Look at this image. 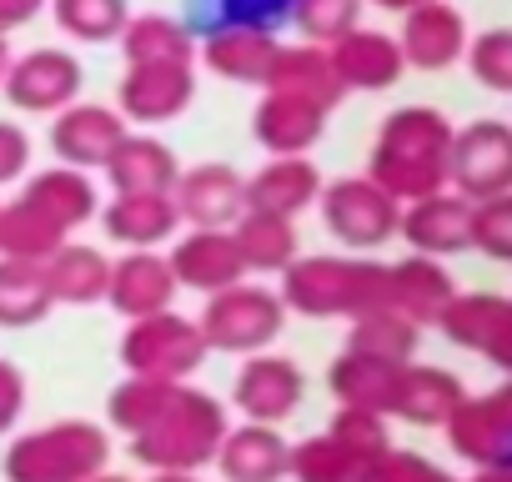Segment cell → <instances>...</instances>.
<instances>
[{
    "label": "cell",
    "instance_id": "cell-1",
    "mask_svg": "<svg viewBox=\"0 0 512 482\" xmlns=\"http://www.w3.org/2000/svg\"><path fill=\"white\" fill-rule=\"evenodd\" d=\"M221 442V412L211 397H196V392H176L171 407L136 432V457L156 462V467H196L216 452Z\"/></svg>",
    "mask_w": 512,
    "mask_h": 482
},
{
    "label": "cell",
    "instance_id": "cell-2",
    "mask_svg": "<svg viewBox=\"0 0 512 482\" xmlns=\"http://www.w3.org/2000/svg\"><path fill=\"white\" fill-rule=\"evenodd\" d=\"M106 462V442L86 422H61L51 432H36L16 442L11 452V482H86Z\"/></svg>",
    "mask_w": 512,
    "mask_h": 482
},
{
    "label": "cell",
    "instance_id": "cell-3",
    "mask_svg": "<svg viewBox=\"0 0 512 482\" xmlns=\"http://www.w3.org/2000/svg\"><path fill=\"white\" fill-rule=\"evenodd\" d=\"M277 327H282V302L262 287H236V292L226 287L201 317L206 347H231V352H251V347L272 342Z\"/></svg>",
    "mask_w": 512,
    "mask_h": 482
},
{
    "label": "cell",
    "instance_id": "cell-4",
    "mask_svg": "<svg viewBox=\"0 0 512 482\" xmlns=\"http://www.w3.org/2000/svg\"><path fill=\"white\" fill-rule=\"evenodd\" d=\"M206 352V337H201V327H186L181 317H146L136 332H131V342H126V362L141 372V377H181V372H191L196 367V357Z\"/></svg>",
    "mask_w": 512,
    "mask_h": 482
},
{
    "label": "cell",
    "instance_id": "cell-5",
    "mask_svg": "<svg viewBox=\"0 0 512 482\" xmlns=\"http://www.w3.org/2000/svg\"><path fill=\"white\" fill-rule=\"evenodd\" d=\"M76 91H81V66L66 51H51V46L21 56L6 71V96L21 111H61V106L76 101Z\"/></svg>",
    "mask_w": 512,
    "mask_h": 482
},
{
    "label": "cell",
    "instance_id": "cell-6",
    "mask_svg": "<svg viewBox=\"0 0 512 482\" xmlns=\"http://www.w3.org/2000/svg\"><path fill=\"white\" fill-rule=\"evenodd\" d=\"M367 282H377V272L342 267V262H302L287 277V302L302 312H342L367 302Z\"/></svg>",
    "mask_w": 512,
    "mask_h": 482
},
{
    "label": "cell",
    "instance_id": "cell-7",
    "mask_svg": "<svg viewBox=\"0 0 512 482\" xmlns=\"http://www.w3.org/2000/svg\"><path fill=\"white\" fill-rule=\"evenodd\" d=\"M442 141V121L432 111H397L382 131L377 146V171L392 186H412V171L422 166V156H432Z\"/></svg>",
    "mask_w": 512,
    "mask_h": 482
},
{
    "label": "cell",
    "instance_id": "cell-8",
    "mask_svg": "<svg viewBox=\"0 0 512 482\" xmlns=\"http://www.w3.org/2000/svg\"><path fill=\"white\" fill-rule=\"evenodd\" d=\"M322 126H327V106L292 96V91H272L262 101V111H256V136H262V146H272L277 156L307 151L322 136Z\"/></svg>",
    "mask_w": 512,
    "mask_h": 482
},
{
    "label": "cell",
    "instance_id": "cell-9",
    "mask_svg": "<svg viewBox=\"0 0 512 482\" xmlns=\"http://www.w3.org/2000/svg\"><path fill=\"white\" fill-rule=\"evenodd\" d=\"M267 91H292V96H307V101L332 111L347 86L332 66V51H322V46H287L282 51L277 46V61L267 71Z\"/></svg>",
    "mask_w": 512,
    "mask_h": 482
},
{
    "label": "cell",
    "instance_id": "cell-10",
    "mask_svg": "<svg viewBox=\"0 0 512 482\" xmlns=\"http://www.w3.org/2000/svg\"><path fill=\"white\" fill-rule=\"evenodd\" d=\"M191 101V66H131L121 81V111L131 121H171Z\"/></svg>",
    "mask_w": 512,
    "mask_h": 482
},
{
    "label": "cell",
    "instance_id": "cell-11",
    "mask_svg": "<svg viewBox=\"0 0 512 482\" xmlns=\"http://www.w3.org/2000/svg\"><path fill=\"white\" fill-rule=\"evenodd\" d=\"M121 141H126V121L106 106H71L56 121V151L71 166H96V161L106 166Z\"/></svg>",
    "mask_w": 512,
    "mask_h": 482
},
{
    "label": "cell",
    "instance_id": "cell-12",
    "mask_svg": "<svg viewBox=\"0 0 512 482\" xmlns=\"http://www.w3.org/2000/svg\"><path fill=\"white\" fill-rule=\"evenodd\" d=\"M277 61V41L262 31V26H221L211 41H206V66L226 81H262L267 86V71Z\"/></svg>",
    "mask_w": 512,
    "mask_h": 482
},
{
    "label": "cell",
    "instance_id": "cell-13",
    "mask_svg": "<svg viewBox=\"0 0 512 482\" xmlns=\"http://www.w3.org/2000/svg\"><path fill=\"white\" fill-rule=\"evenodd\" d=\"M332 66H337L342 86L382 91L402 71V46L392 36H377V31H347L342 41H332Z\"/></svg>",
    "mask_w": 512,
    "mask_h": 482
},
{
    "label": "cell",
    "instance_id": "cell-14",
    "mask_svg": "<svg viewBox=\"0 0 512 482\" xmlns=\"http://www.w3.org/2000/svg\"><path fill=\"white\" fill-rule=\"evenodd\" d=\"M302 397V377L292 362H277V357H262L251 362L241 377H236V402L256 417V422H282Z\"/></svg>",
    "mask_w": 512,
    "mask_h": 482
},
{
    "label": "cell",
    "instance_id": "cell-15",
    "mask_svg": "<svg viewBox=\"0 0 512 482\" xmlns=\"http://www.w3.org/2000/svg\"><path fill=\"white\" fill-rule=\"evenodd\" d=\"M327 226H332L342 241L372 247V241L392 226L387 196H377V191L362 186V181H337V186L327 191Z\"/></svg>",
    "mask_w": 512,
    "mask_h": 482
},
{
    "label": "cell",
    "instance_id": "cell-16",
    "mask_svg": "<svg viewBox=\"0 0 512 482\" xmlns=\"http://www.w3.org/2000/svg\"><path fill=\"white\" fill-rule=\"evenodd\" d=\"M241 252H236V236H216V231H196L186 247L176 252L171 272L191 287H206V292H226L236 277H241Z\"/></svg>",
    "mask_w": 512,
    "mask_h": 482
},
{
    "label": "cell",
    "instance_id": "cell-17",
    "mask_svg": "<svg viewBox=\"0 0 512 482\" xmlns=\"http://www.w3.org/2000/svg\"><path fill=\"white\" fill-rule=\"evenodd\" d=\"M457 51H462V21H457V11L437 6V0L417 6L412 21H407V31H402V61H412V66H447Z\"/></svg>",
    "mask_w": 512,
    "mask_h": 482
},
{
    "label": "cell",
    "instance_id": "cell-18",
    "mask_svg": "<svg viewBox=\"0 0 512 482\" xmlns=\"http://www.w3.org/2000/svg\"><path fill=\"white\" fill-rule=\"evenodd\" d=\"M241 206H246V186L226 166H201L181 181V206L176 211L201 221V226H221V221L241 216Z\"/></svg>",
    "mask_w": 512,
    "mask_h": 482
},
{
    "label": "cell",
    "instance_id": "cell-19",
    "mask_svg": "<svg viewBox=\"0 0 512 482\" xmlns=\"http://www.w3.org/2000/svg\"><path fill=\"white\" fill-rule=\"evenodd\" d=\"M312 196H317V171H312L302 156L272 161L262 176L246 186V206H251V211H277V216L302 211Z\"/></svg>",
    "mask_w": 512,
    "mask_h": 482
},
{
    "label": "cell",
    "instance_id": "cell-20",
    "mask_svg": "<svg viewBox=\"0 0 512 482\" xmlns=\"http://www.w3.org/2000/svg\"><path fill=\"white\" fill-rule=\"evenodd\" d=\"M171 287H176V272L166 262H156V257H131V262H121L111 272V297L131 317H156L166 307Z\"/></svg>",
    "mask_w": 512,
    "mask_h": 482
},
{
    "label": "cell",
    "instance_id": "cell-21",
    "mask_svg": "<svg viewBox=\"0 0 512 482\" xmlns=\"http://www.w3.org/2000/svg\"><path fill=\"white\" fill-rule=\"evenodd\" d=\"M121 46H126V61L131 66H191V36L166 21V16H136L126 21L121 31Z\"/></svg>",
    "mask_w": 512,
    "mask_h": 482
},
{
    "label": "cell",
    "instance_id": "cell-22",
    "mask_svg": "<svg viewBox=\"0 0 512 482\" xmlns=\"http://www.w3.org/2000/svg\"><path fill=\"white\" fill-rule=\"evenodd\" d=\"M111 181L121 191H166L176 181V161L161 141H146V136H126L116 151H111Z\"/></svg>",
    "mask_w": 512,
    "mask_h": 482
},
{
    "label": "cell",
    "instance_id": "cell-23",
    "mask_svg": "<svg viewBox=\"0 0 512 482\" xmlns=\"http://www.w3.org/2000/svg\"><path fill=\"white\" fill-rule=\"evenodd\" d=\"M287 462H292L287 447H282L267 427L236 432V437H226V447H221V467H226L231 482H272V477H282Z\"/></svg>",
    "mask_w": 512,
    "mask_h": 482
},
{
    "label": "cell",
    "instance_id": "cell-24",
    "mask_svg": "<svg viewBox=\"0 0 512 482\" xmlns=\"http://www.w3.org/2000/svg\"><path fill=\"white\" fill-rule=\"evenodd\" d=\"M36 216H46L56 231H66V226H76V221H86L91 216V186L76 176V171H51V176H41L26 196H21Z\"/></svg>",
    "mask_w": 512,
    "mask_h": 482
},
{
    "label": "cell",
    "instance_id": "cell-25",
    "mask_svg": "<svg viewBox=\"0 0 512 482\" xmlns=\"http://www.w3.org/2000/svg\"><path fill=\"white\" fill-rule=\"evenodd\" d=\"M41 277H46V292L61 297V302H96L101 292H111L106 262L96 252H81V247H61L56 262Z\"/></svg>",
    "mask_w": 512,
    "mask_h": 482
},
{
    "label": "cell",
    "instance_id": "cell-26",
    "mask_svg": "<svg viewBox=\"0 0 512 482\" xmlns=\"http://www.w3.org/2000/svg\"><path fill=\"white\" fill-rule=\"evenodd\" d=\"M171 221H176V206L166 201V191H126L111 206V216H106L111 236L141 241V247H146V241H161L171 231Z\"/></svg>",
    "mask_w": 512,
    "mask_h": 482
},
{
    "label": "cell",
    "instance_id": "cell-27",
    "mask_svg": "<svg viewBox=\"0 0 512 482\" xmlns=\"http://www.w3.org/2000/svg\"><path fill=\"white\" fill-rule=\"evenodd\" d=\"M292 221L277 216V211H251L241 236H236V252L246 267H282L292 257Z\"/></svg>",
    "mask_w": 512,
    "mask_h": 482
},
{
    "label": "cell",
    "instance_id": "cell-28",
    "mask_svg": "<svg viewBox=\"0 0 512 482\" xmlns=\"http://www.w3.org/2000/svg\"><path fill=\"white\" fill-rule=\"evenodd\" d=\"M56 26L76 41H116L126 31V0H51Z\"/></svg>",
    "mask_w": 512,
    "mask_h": 482
},
{
    "label": "cell",
    "instance_id": "cell-29",
    "mask_svg": "<svg viewBox=\"0 0 512 482\" xmlns=\"http://www.w3.org/2000/svg\"><path fill=\"white\" fill-rule=\"evenodd\" d=\"M51 292H46V277L31 272L26 262H11V267H0V322H36L46 312Z\"/></svg>",
    "mask_w": 512,
    "mask_h": 482
},
{
    "label": "cell",
    "instance_id": "cell-30",
    "mask_svg": "<svg viewBox=\"0 0 512 482\" xmlns=\"http://www.w3.org/2000/svg\"><path fill=\"white\" fill-rule=\"evenodd\" d=\"M357 11L362 0H292V21L307 41H342L347 31H357Z\"/></svg>",
    "mask_w": 512,
    "mask_h": 482
},
{
    "label": "cell",
    "instance_id": "cell-31",
    "mask_svg": "<svg viewBox=\"0 0 512 482\" xmlns=\"http://www.w3.org/2000/svg\"><path fill=\"white\" fill-rule=\"evenodd\" d=\"M292 467H297L302 482H347L352 467H357V457L337 437H317V442H307V447L292 452Z\"/></svg>",
    "mask_w": 512,
    "mask_h": 482
},
{
    "label": "cell",
    "instance_id": "cell-32",
    "mask_svg": "<svg viewBox=\"0 0 512 482\" xmlns=\"http://www.w3.org/2000/svg\"><path fill=\"white\" fill-rule=\"evenodd\" d=\"M472 66H477V76L487 81V86H512V31H492V36H482L477 41V51H472Z\"/></svg>",
    "mask_w": 512,
    "mask_h": 482
},
{
    "label": "cell",
    "instance_id": "cell-33",
    "mask_svg": "<svg viewBox=\"0 0 512 482\" xmlns=\"http://www.w3.org/2000/svg\"><path fill=\"white\" fill-rule=\"evenodd\" d=\"M26 156H31V141H26V131L0 121V181H11V176L26 166Z\"/></svg>",
    "mask_w": 512,
    "mask_h": 482
},
{
    "label": "cell",
    "instance_id": "cell-34",
    "mask_svg": "<svg viewBox=\"0 0 512 482\" xmlns=\"http://www.w3.org/2000/svg\"><path fill=\"white\" fill-rule=\"evenodd\" d=\"M16 412H21V377L11 367H0V427H11Z\"/></svg>",
    "mask_w": 512,
    "mask_h": 482
},
{
    "label": "cell",
    "instance_id": "cell-35",
    "mask_svg": "<svg viewBox=\"0 0 512 482\" xmlns=\"http://www.w3.org/2000/svg\"><path fill=\"white\" fill-rule=\"evenodd\" d=\"M46 6V0H0V31H11V26H26L36 11Z\"/></svg>",
    "mask_w": 512,
    "mask_h": 482
},
{
    "label": "cell",
    "instance_id": "cell-36",
    "mask_svg": "<svg viewBox=\"0 0 512 482\" xmlns=\"http://www.w3.org/2000/svg\"><path fill=\"white\" fill-rule=\"evenodd\" d=\"M377 6H387V11H417V6H427V0H377Z\"/></svg>",
    "mask_w": 512,
    "mask_h": 482
},
{
    "label": "cell",
    "instance_id": "cell-37",
    "mask_svg": "<svg viewBox=\"0 0 512 482\" xmlns=\"http://www.w3.org/2000/svg\"><path fill=\"white\" fill-rule=\"evenodd\" d=\"M6 71H11V46H6V31H0V81H6Z\"/></svg>",
    "mask_w": 512,
    "mask_h": 482
},
{
    "label": "cell",
    "instance_id": "cell-38",
    "mask_svg": "<svg viewBox=\"0 0 512 482\" xmlns=\"http://www.w3.org/2000/svg\"><path fill=\"white\" fill-rule=\"evenodd\" d=\"M156 482H191V477H181V472H171V477H156Z\"/></svg>",
    "mask_w": 512,
    "mask_h": 482
}]
</instances>
